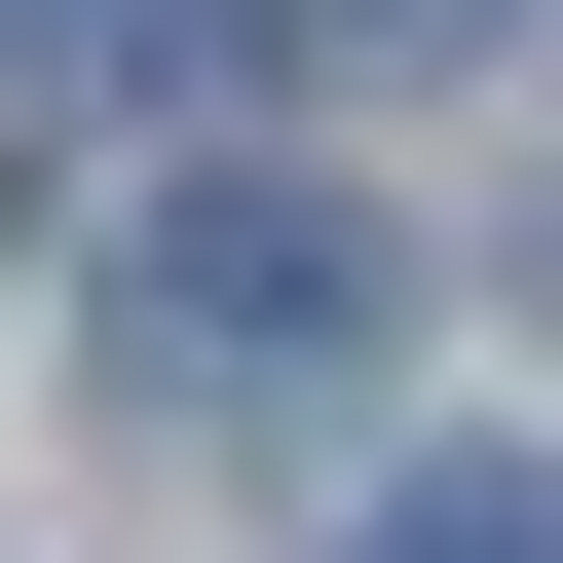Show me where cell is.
Listing matches in <instances>:
<instances>
[{"label":"cell","mask_w":563,"mask_h":563,"mask_svg":"<svg viewBox=\"0 0 563 563\" xmlns=\"http://www.w3.org/2000/svg\"><path fill=\"white\" fill-rule=\"evenodd\" d=\"M301 38H339V0H301Z\"/></svg>","instance_id":"obj_3"},{"label":"cell","mask_w":563,"mask_h":563,"mask_svg":"<svg viewBox=\"0 0 563 563\" xmlns=\"http://www.w3.org/2000/svg\"><path fill=\"white\" fill-rule=\"evenodd\" d=\"M376 563H563V488H526V451H413V488H376Z\"/></svg>","instance_id":"obj_2"},{"label":"cell","mask_w":563,"mask_h":563,"mask_svg":"<svg viewBox=\"0 0 563 563\" xmlns=\"http://www.w3.org/2000/svg\"><path fill=\"white\" fill-rule=\"evenodd\" d=\"M113 339H151V413L188 376H376V188H151V263H113Z\"/></svg>","instance_id":"obj_1"}]
</instances>
